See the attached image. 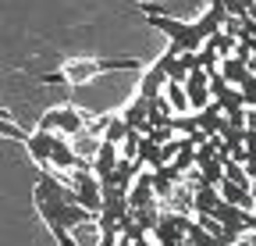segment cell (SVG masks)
<instances>
[{
    "label": "cell",
    "instance_id": "15",
    "mask_svg": "<svg viewBox=\"0 0 256 246\" xmlns=\"http://www.w3.org/2000/svg\"><path fill=\"white\" fill-rule=\"evenodd\" d=\"M171 129H174L178 136H196V132H200V114H196V111H192V114H174Z\"/></svg>",
    "mask_w": 256,
    "mask_h": 246
},
{
    "label": "cell",
    "instance_id": "19",
    "mask_svg": "<svg viewBox=\"0 0 256 246\" xmlns=\"http://www.w3.org/2000/svg\"><path fill=\"white\" fill-rule=\"evenodd\" d=\"M246 153L256 157V129H246Z\"/></svg>",
    "mask_w": 256,
    "mask_h": 246
},
{
    "label": "cell",
    "instance_id": "20",
    "mask_svg": "<svg viewBox=\"0 0 256 246\" xmlns=\"http://www.w3.org/2000/svg\"><path fill=\"white\" fill-rule=\"evenodd\" d=\"M57 246H78V239L72 232H57Z\"/></svg>",
    "mask_w": 256,
    "mask_h": 246
},
{
    "label": "cell",
    "instance_id": "10",
    "mask_svg": "<svg viewBox=\"0 0 256 246\" xmlns=\"http://www.w3.org/2000/svg\"><path fill=\"white\" fill-rule=\"evenodd\" d=\"M220 75L228 79L232 86H242V82H246L249 75H256V72H252V68L246 65L242 57H228V61H220Z\"/></svg>",
    "mask_w": 256,
    "mask_h": 246
},
{
    "label": "cell",
    "instance_id": "17",
    "mask_svg": "<svg viewBox=\"0 0 256 246\" xmlns=\"http://www.w3.org/2000/svg\"><path fill=\"white\" fill-rule=\"evenodd\" d=\"M188 246H220V242H217L200 221H192V225H188Z\"/></svg>",
    "mask_w": 256,
    "mask_h": 246
},
{
    "label": "cell",
    "instance_id": "16",
    "mask_svg": "<svg viewBox=\"0 0 256 246\" xmlns=\"http://www.w3.org/2000/svg\"><path fill=\"white\" fill-rule=\"evenodd\" d=\"M168 100H171L174 111H188L192 107V100H188V93H185L182 82H168Z\"/></svg>",
    "mask_w": 256,
    "mask_h": 246
},
{
    "label": "cell",
    "instance_id": "3",
    "mask_svg": "<svg viewBox=\"0 0 256 246\" xmlns=\"http://www.w3.org/2000/svg\"><path fill=\"white\" fill-rule=\"evenodd\" d=\"M110 68H139V61L132 57H107V61H75V65H68L60 75L64 82H86L92 75H100V72H110Z\"/></svg>",
    "mask_w": 256,
    "mask_h": 246
},
{
    "label": "cell",
    "instance_id": "13",
    "mask_svg": "<svg viewBox=\"0 0 256 246\" xmlns=\"http://www.w3.org/2000/svg\"><path fill=\"white\" fill-rule=\"evenodd\" d=\"M128 121L124 118H107V125H104V143H114V146H121L124 139H128Z\"/></svg>",
    "mask_w": 256,
    "mask_h": 246
},
{
    "label": "cell",
    "instance_id": "4",
    "mask_svg": "<svg viewBox=\"0 0 256 246\" xmlns=\"http://www.w3.org/2000/svg\"><path fill=\"white\" fill-rule=\"evenodd\" d=\"M40 129H43V132L78 136V132H82V111H75V107H57V111H46V114L40 118Z\"/></svg>",
    "mask_w": 256,
    "mask_h": 246
},
{
    "label": "cell",
    "instance_id": "1",
    "mask_svg": "<svg viewBox=\"0 0 256 246\" xmlns=\"http://www.w3.org/2000/svg\"><path fill=\"white\" fill-rule=\"evenodd\" d=\"M36 207L46 218V225H50L54 235L57 232H72V228H78L82 221L92 218V214L78 203L75 186H60V182H54L50 175L40 178V186H36Z\"/></svg>",
    "mask_w": 256,
    "mask_h": 246
},
{
    "label": "cell",
    "instance_id": "14",
    "mask_svg": "<svg viewBox=\"0 0 256 246\" xmlns=\"http://www.w3.org/2000/svg\"><path fill=\"white\" fill-rule=\"evenodd\" d=\"M224 178H228V182H235V186L252 189V178H249L246 164H238V161H224Z\"/></svg>",
    "mask_w": 256,
    "mask_h": 246
},
{
    "label": "cell",
    "instance_id": "6",
    "mask_svg": "<svg viewBox=\"0 0 256 246\" xmlns=\"http://www.w3.org/2000/svg\"><path fill=\"white\" fill-rule=\"evenodd\" d=\"M200 114V132L203 136H220L224 132V125H228V114L220 111V104L214 100L210 107H203V111H196Z\"/></svg>",
    "mask_w": 256,
    "mask_h": 246
},
{
    "label": "cell",
    "instance_id": "8",
    "mask_svg": "<svg viewBox=\"0 0 256 246\" xmlns=\"http://www.w3.org/2000/svg\"><path fill=\"white\" fill-rule=\"evenodd\" d=\"M220 196H224V203H232V207H242V210H252V189H246V186H235V182H228V178H224L220 182Z\"/></svg>",
    "mask_w": 256,
    "mask_h": 246
},
{
    "label": "cell",
    "instance_id": "9",
    "mask_svg": "<svg viewBox=\"0 0 256 246\" xmlns=\"http://www.w3.org/2000/svg\"><path fill=\"white\" fill-rule=\"evenodd\" d=\"M118 164H121V157H118V146H114V143H104V146H100V153H96V161H92V171L107 182V178L114 175V168H118Z\"/></svg>",
    "mask_w": 256,
    "mask_h": 246
},
{
    "label": "cell",
    "instance_id": "2",
    "mask_svg": "<svg viewBox=\"0 0 256 246\" xmlns=\"http://www.w3.org/2000/svg\"><path fill=\"white\" fill-rule=\"evenodd\" d=\"M72 186H75L78 203H82L89 214L100 218V210H104V178L92 171V164H78V168L72 171Z\"/></svg>",
    "mask_w": 256,
    "mask_h": 246
},
{
    "label": "cell",
    "instance_id": "7",
    "mask_svg": "<svg viewBox=\"0 0 256 246\" xmlns=\"http://www.w3.org/2000/svg\"><path fill=\"white\" fill-rule=\"evenodd\" d=\"M25 143H28V153H32L40 164H50V161H54V143H57L54 132H43V129H40L36 136H28Z\"/></svg>",
    "mask_w": 256,
    "mask_h": 246
},
{
    "label": "cell",
    "instance_id": "5",
    "mask_svg": "<svg viewBox=\"0 0 256 246\" xmlns=\"http://www.w3.org/2000/svg\"><path fill=\"white\" fill-rule=\"evenodd\" d=\"M185 93H188V100H192V107H196V111L210 107V104H214V93H210V72H206V68H196V72L188 75V82H185Z\"/></svg>",
    "mask_w": 256,
    "mask_h": 246
},
{
    "label": "cell",
    "instance_id": "11",
    "mask_svg": "<svg viewBox=\"0 0 256 246\" xmlns=\"http://www.w3.org/2000/svg\"><path fill=\"white\" fill-rule=\"evenodd\" d=\"M224 203L217 186H200L196 189V214H217V207Z\"/></svg>",
    "mask_w": 256,
    "mask_h": 246
},
{
    "label": "cell",
    "instance_id": "18",
    "mask_svg": "<svg viewBox=\"0 0 256 246\" xmlns=\"http://www.w3.org/2000/svg\"><path fill=\"white\" fill-rule=\"evenodd\" d=\"M238 89H242V97H246V107H256V75H249Z\"/></svg>",
    "mask_w": 256,
    "mask_h": 246
},
{
    "label": "cell",
    "instance_id": "21",
    "mask_svg": "<svg viewBox=\"0 0 256 246\" xmlns=\"http://www.w3.org/2000/svg\"><path fill=\"white\" fill-rule=\"evenodd\" d=\"M238 246H252V239H242V242H238Z\"/></svg>",
    "mask_w": 256,
    "mask_h": 246
},
{
    "label": "cell",
    "instance_id": "12",
    "mask_svg": "<svg viewBox=\"0 0 256 246\" xmlns=\"http://www.w3.org/2000/svg\"><path fill=\"white\" fill-rule=\"evenodd\" d=\"M72 235L78 239V246H100L104 242V228H100V221H82L78 228H72Z\"/></svg>",
    "mask_w": 256,
    "mask_h": 246
}]
</instances>
